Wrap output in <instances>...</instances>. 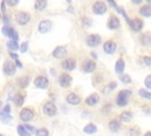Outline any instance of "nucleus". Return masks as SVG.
Returning <instances> with one entry per match:
<instances>
[{
	"label": "nucleus",
	"mask_w": 151,
	"mask_h": 136,
	"mask_svg": "<svg viewBox=\"0 0 151 136\" xmlns=\"http://www.w3.org/2000/svg\"><path fill=\"white\" fill-rule=\"evenodd\" d=\"M51 28H52V22L50 20H42V21H40V24H39V32L46 33Z\"/></svg>",
	"instance_id": "9b49d317"
},
{
	"label": "nucleus",
	"mask_w": 151,
	"mask_h": 136,
	"mask_svg": "<svg viewBox=\"0 0 151 136\" xmlns=\"http://www.w3.org/2000/svg\"><path fill=\"white\" fill-rule=\"evenodd\" d=\"M31 19V15L26 12H18L15 14V20L19 25H26Z\"/></svg>",
	"instance_id": "f03ea898"
},
{
	"label": "nucleus",
	"mask_w": 151,
	"mask_h": 136,
	"mask_svg": "<svg viewBox=\"0 0 151 136\" xmlns=\"http://www.w3.org/2000/svg\"><path fill=\"white\" fill-rule=\"evenodd\" d=\"M94 69H96V63L92 61V60H87L84 64V67H83V70L85 72H92V71H94Z\"/></svg>",
	"instance_id": "aec40b11"
},
{
	"label": "nucleus",
	"mask_w": 151,
	"mask_h": 136,
	"mask_svg": "<svg viewBox=\"0 0 151 136\" xmlns=\"http://www.w3.org/2000/svg\"><path fill=\"white\" fill-rule=\"evenodd\" d=\"M61 66H63V69H65L66 71H72V70L74 69V66H76V60L72 59V58H67L66 60L63 61Z\"/></svg>",
	"instance_id": "2eb2a0df"
},
{
	"label": "nucleus",
	"mask_w": 151,
	"mask_h": 136,
	"mask_svg": "<svg viewBox=\"0 0 151 136\" xmlns=\"http://www.w3.org/2000/svg\"><path fill=\"white\" fill-rule=\"evenodd\" d=\"M46 5H47L46 1H44V0H38V1H35L34 7H35L37 11H42V9L46 7Z\"/></svg>",
	"instance_id": "a878e982"
},
{
	"label": "nucleus",
	"mask_w": 151,
	"mask_h": 136,
	"mask_svg": "<svg viewBox=\"0 0 151 136\" xmlns=\"http://www.w3.org/2000/svg\"><path fill=\"white\" fill-rule=\"evenodd\" d=\"M84 132L87 134V135L96 134V132H97V127H96L93 123H88L87 125H85V128H84Z\"/></svg>",
	"instance_id": "412c9836"
},
{
	"label": "nucleus",
	"mask_w": 151,
	"mask_h": 136,
	"mask_svg": "<svg viewBox=\"0 0 151 136\" xmlns=\"http://www.w3.org/2000/svg\"><path fill=\"white\" fill-rule=\"evenodd\" d=\"M4 21H5V22H8V18H7V17H4Z\"/></svg>",
	"instance_id": "c03bdc74"
},
{
	"label": "nucleus",
	"mask_w": 151,
	"mask_h": 136,
	"mask_svg": "<svg viewBox=\"0 0 151 136\" xmlns=\"http://www.w3.org/2000/svg\"><path fill=\"white\" fill-rule=\"evenodd\" d=\"M124 69H125V61H124L123 59H118V60L116 61V67H114L116 72H117V73H123Z\"/></svg>",
	"instance_id": "4be33fe9"
},
{
	"label": "nucleus",
	"mask_w": 151,
	"mask_h": 136,
	"mask_svg": "<svg viewBox=\"0 0 151 136\" xmlns=\"http://www.w3.org/2000/svg\"><path fill=\"white\" fill-rule=\"evenodd\" d=\"M15 64H17V66H19V67H21V63H20L19 60H17V61H15Z\"/></svg>",
	"instance_id": "37998d69"
},
{
	"label": "nucleus",
	"mask_w": 151,
	"mask_h": 136,
	"mask_svg": "<svg viewBox=\"0 0 151 136\" xmlns=\"http://www.w3.org/2000/svg\"><path fill=\"white\" fill-rule=\"evenodd\" d=\"M130 26H131V28H132L133 31L138 32V31H140L142 27H143V21H142L140 19L134 18V19H132V20L130 21Z\"/></svg>",
	"instance_id": "f3484780"
},
{
	"label": "nucleus",
	"mask_w": 151,
	"mask_h": 136,
	"mask_svg": "<svg viewBox=\"0 0 151 136\" xmlns=\"http://www.w3.org/2000/svg\"><path fill=\"white\" fill-rule=\"evenodd\" d=\"M13 101H14V104H17L18 106H20V105H22V104H24V96H22V95H20V93H18V95H15V96H14Z\"/></svg>",
	"instance_id": "cd10ccee"
},
{
	"label": "nucleus",
	"mask_w": 151,
	"mask_h": 136,
	"mask_svg": "<svg viewBox=\"0 0 151 136\" xmlns=\"http://www.w3.org/2000/svg\"><path fill=\"white\" fill-rule=\"evenodd\" d=\"M145 86L147 88V89H151V75H149L146 78H145Z\"/></svg>",
	"instance_id": "c9c22d12"
},
{
	"label": "nucleus",
	"mask_w": 151,
	"mask_h": 136,
	"mask_svg": "<svg viewBox=\"0 0 151 136\" xmlns=\"http://www.w3.org/2000/svg\"><path fill=\"white\" fill-rule=\"evenodd\" d=\"M28 83H29V78L27 76H25V77H22V78L19 79V85L21 88H26L28 85Z\"/></svg>",
	"instance_id": "7c9ffc66"
},
{
	"label": "nucleus",
	"mask_w": 151,
	"mask_h": 136,
	"mask_svg": "<svg viewBox=\"0 0 151 136\" xmlns=\"http://www.w3.org/2000/svg\"><path fill=\"white\" fill-rule=\"evenodd\" d=\"M35 134L37 136H48V130L45 128H41V129H38Z\"/></svg>",
	"instance_id": "473e14b6"
},
{
	"label": "nucleus",
	"mask_w": 151,
	"mask_h": 136,
	"mask_svg": "<svg viewBox=\"0 0 151 136\" xmlns=\"http://www.w3.org/2000/svg\"><path fill=\"white\" fill-rule=\"evenodd\" d=\"M109 128H110L111 131L116 132V131L119 130V128H120V123H119L117 119H112V121H110V123H109Z\"/></svg>",
	"instance_id": "b1692460"
},
{
	"label": "nucleus",
	"mask_w": 151,
	"mask_h": 136,
	"mask_svg": "<svg viewBox=\"0 0 151 136\" xmlns=\"http://www.w3.org/2000/svg\"><path fill=\"white\" fill-rule=\"evenodd\" d=\"M2 34H5L6 37H8V38H11L12 40H14V41H17L18 40V33L14 31V28H12V27H9V26H4L2 27Z\"/></svg>",
	"instance_id": "39448f33"
},
{
	"label": "nucleus",
	"mask_w": 151,
	"mask_h": 136,
	"mask_svg": "<svg viewBox=\"0 0 151 136\" xmlns=\"http://www.w3.org/2000/svg\"><path fill=\"white\" fill-rule=\"evenodd\" d=\"M33 117H34V112L31 109H28V108H25V109H22L20 111V119L24 121V122H28Z\"/></svg>",
	"instance_id": "423d86ee"
},
{
	"label": "nucleus",
	"mask_w": 151,
	"mask_h": 136,
	"mask_svg": "<svg viewBox=\"0 0 151 136\" xmlns=\"http://www.w3.org/2000/svg\"><path fill=\"white\" fill-rule=\"evenodd\" d=\"M66 54H67V51H66V48L64 46H58L53 51V57H55V58H63Z\"/></svg>",
	"instance_id": "a211bd4d"
},
{
	"label": "nucleus",
	"mask_w": 151,
	"mask_h": 136,
	"mask_svg": "<svg viewBox=\"0 0 151 136\" xmlns=\"http://www.w3.org/2000/svg\"><path fill=\"white\" fill-rule=\"evenodd\" d=\"M120 80H122L123 83H130V82H131V78H130V76H127V75H123V76H120Z\"/></svg>",
	"instance_id": "f704fd0d"
},
{
	"label": "nucleus",
	"mask_w": 151,
	"mask_h": 136,
	"mask_svg": "<svg viewBox=\"0 0 151 136\" xmlns=\"http://www.w3.org/2000/svg\"><path fill=\"white\" fill-rule=\"evenodd\" d=\"M116 50H117V45H116V43H114V41L109 40V41H106V43L104 44V51H105L106 53L112 54V53H114V52H116Z\"/></svg>",
	"instance_id": "9d476101"
},
{
	"label": "nucleus",
	"mask_w": 151,
	"mask_h": 136,
	"mask_svg": "<svg viewBox=\"0 0 151 136\" xmlns=\"http://www.w3.org/2000/svg\"><path fill=\"white\" fill-rule=\"evenodd\" d=\"M7 4H8L9 6H15V5L18 4V1H7Z\"/></svg>",
	"instance_id": "a19ab883"
},
{
	"label": "nucleus",
	"mask_w": 151,
	"mask_h": 136,
	"mask_svg": "<svg viewBox=\"0 0 151 136\" xmlns=\"http://www.w3.org/2000/svg\"><path fill=\"white\" fill-rule=\"evenodd\" d=\"M71 83H72L71 76H68L67 73L60 75V77H59V84H60L63 88H68V86L71 85Z\"/></svg>",
	"instance_id": "6e6552de"
},
{
	"label": "nucleus",
	"mask_w": 151,
	"mask_h": 136,
	"mask_svg": "<svg viewBox=\"0 0 151 136\" xmlns=\"http://www.w3.org/2000/svg\"><path fill=\"white\" fill-rule=\"evenodd\" d=\"M92 11H93L94 14H98V15L104 14V13L106 12V5H105L103 1H97V2L93 4Z\"/></svg>",
	"instance_id": "20e7f679"
},
{
	"label": "nucleus",
	"mask_w": 151,
	"mask_h": 136,
	"mask_svg": "<svg viewBox=\"0 0 151 136\" xmlns=\"http://www.w3.org/2000/svg\"><path fill=\"white\" fill-rule=\"evenodd\" d=\"M107 26L110 30H118L119 26H120V22H119V19L117 17H110L109 19V22H107Z\"/></svg>",
	"instance_id": "ddd939ff"
},
{
	"label": "nucleus",
	"mask_w": 151,
	"mask_h": 136,
	"mask_svg": "<svg viewBox=\"0 0 151 136\" xmlns=\"http://www.w3.org/2000/svg\"><path fill=\"white\" fill-rule=\"evenodd\" d=\"M0 119L2 122H5V123H7V122H9L12 119V116L9 115V106L8 105H6L5 109L0 112Z\"/></svg>",
	"instance_id": "dca6fc26"
},
{
	"label": "nucleus",
	"mask_w": 151,
	"mask_h": 136,
	"mask_svg": "<svg viewBox=\"0 0 151 136\" xmlns=\"http://www.w3.org/2000/svg\"><path fill=\"white\" fill-rule=\"evenodd\" d=\"M9 56H11V58H13V59H15V60H18V54H15V53H13V52H11V53H9Z\"/></svg>",
	"instance_id": "ea45409f"
},
{
	"label": "nucleus",
	"mask_w": 151,
	"mask_h": 136,
	"mask_svg": "<svg viewBox=\"0 0 151 136\" xmlns=\"http://www.w3.org/2000/svg\"><path fill=\"white\" fill-rule=\"evenodd\" d=\"M81 25H83L85 28H87V27H90V26L92 25V21H91L90 18H84V19L81 20Z\"/></svg>",
	"instance_id": "72a5a7b5"
},
{
	"label": "nucleus",
	"mask_w": 151,
	"mask_h": 136,
	"mask_svg": "<svg viewBox=\"0 0 151 136\" xmlns=\"http://www.w3.org/2000/svg\"><path fill=\"white\" fill-rule=\"evenodd\" d=\"M66 101H67V103H68V104H71V105H78V104L80 103V97H79L78 95H76V93L71 92V93H68V95H67Z\"/></svg>",
	"instance_id": "f8f14e48"
},
{
	"label": "nucleus",
	"mask_w": 151,
	"mask_h": 136,
	"mask_svg": "<svg viewBox=\"0 0 151 136\" xmlns=\"http://www.w3.org/2000/svg\"><path fill=\"white\" fill-rule=\"evenodd\" d=\"M27 46H28L27 43H22V45H21V47H20V51H21L22 53L26 52V51H27Z\"/></svg>",
	"instance_id": "e433bc0d"
},
{
	"label": "nucleus",
	"mask_w": 151,
	"mask_h": 136,
	"mask_svg": "<svg viewBox=\"0 0 151 136\" xmlns=\"http://www.w3.org/2000/svg\"><path fill=\"white\" fill-rule=\"evenodd\" d=\"M139 13L143 15V17H151V6L150 5H144L140 7L139 9Z\"/></svg>",
	"instance_id": "5701e85b"
},
{
	"label": "nucleus",
	"mask_w": 151,
	"mask_h": 136,
	"mask_svg": "<svg viewBox=\"0 0 151 136\" xmlns=\"http://www.w3.org/2000/svg\"><path fill=\"white\" fill-rule=\"evenodd\" d=\"M34 85L39 89H46L48 86V80H47V78L40 76V77H37L34 79Z\"/></svg>",
	"instance_id": "1a4fd4ad"
},
{
	"label": "nucleus",
	"mask_w": 151,
	"mask_h": 136,
	"mask_svg": "<svg viewBox=\"0 0 151 136\" xmlns=\"http://www.w3.org/2000/svg\"><path fill=\"white\" fill-rule=\"evenodd\" d=\"M144 136H151V131H147V132H146Z\"/></svg>",
	"instance_id": "a18cd8bd"
},
{
	"label": "nucleus",
	"mask_w": 151,
	"mask_h": 136,
	"mask_svg": "<svg viewBox=\"0 0 151 136\" xmlns=\"http://www.w3.org/2000/svg\"><path fill=\"white\" fill-rule=\"evenodd\" d=\"M86 41H87V45L88 46H92L93 47V46H97L100 43V37L98 34H91V35L87 37Z\"/></svg>",
	"instance_id": "4468645a"
},
{
	"label": "nucleus",
	"mask_w": 151,
	"mask_h": 136,
	"mask_svg": "<svg viewBox=\"0 0 151 136\" xmlns=\"http://www.w3.org/2000/svg\"><path fill=\"white\" fill-rule=\"evenodd\" d=\"M131 95V91L129 90H122L119 93H118V97H117V105L118 106H125L127 105V99Z\"/></svg>",
	"instance_id": "f257e3e1"
},
{
	"label": "nucleus",
	"mask_w": 151,
	"mask_h": 136,
	"mask_svg": "<svg viewBox=\"0 0 151 136\" xmlns=\"http://www.w3.org/2000/svg\"><path fill=\"white\" fill-rule=\"evenodd\" d=\"M139 95H140L142 97L146 98V99H151V92H149L147 90H144V89L139 90Z\"/></svg>",
	"instance_id": "2f4dec72"
},
{
	"label": "nucleus",
	"mask_w": 151,
	"mask_h": 136,
	"mask_svg": "<svg viewBox=\"0 0 151 136\" xmlns=\"http://www.w3.org/2000/svg\"><path fill=\"white\" fill-rule=\"evenodd\" d=\"M5 8H6V2L2 1V2H1V12H2V13H5Z\"/></svg>",
	"instance_id": "58836bf2"
},
{
	"label": "nucleus",
	"mask_w": 151,
	"mask_h": 136,
	"mask_svg": "<svg viewBox=\"0 0 151 136\" xmlns=\"http://www.w3.org/2000/svg\"><path fill=\"white\" fill-rule=\"evenodd\" d=\"M140 41L144 45H149L151 43V34L150 33H143L140 35Z\"/></svg>",
	"instance_id": "393cba45"
},
{
	"label": "nucleus",
	"mask_w": 151,
	"mask_h": 136,
	"mask_svg": "<svg viewBox=\"0 0 151 136\" xmlns=\"http://www.w3.org/2000/svg\"><path fill=\"white\" fill-rule=\"evenodd\" d=\"M120 117H122V119H123L124 122H129V121L132 119V112H130V111H125V112L122 114Z\"/></svg>",
	"instance_id": "c756f323"
},
{
	"label": "nucleus",
	"mask_w": 151,
	"mask_h": 136,
	"mask_svg": "<svg viewBox=\"0 0 151 136\" xmlns=\"http://www.w3.org/2000/svg\"><path fill=\"white\" fill-rule=\"evenodd\" d=\"M6 46H7V48H8V50H11V51H15V50H18V48H19L18 43H17V41H14V40H9V41H7Z\"/></svg>",
	"instance_id": "bb28decb"
},
{
	"label": "nucleus",
	"mask_w": 151,
	"mask_h": 136,
	"mask_svg": "<svg viewBox=\"0 0 151 136\" xmlns=\"http://www.w3.org/2000/svg\"><path fill=\"white\" fill-rule=\"evenodd\" d=\"M42 111H44V114L47 115V116H54V115L57 114V108H55V105H54L52 102H47V103L44 104Z\"/></svg>",
	"instance_id": "7ed1b4c3"
},
{
	"label": "nucleus",
	"mask_w": 151,
	"mask_h": 136,
	"mask_svg": "<svg viewBox=\"0 0 151 136\" xmlns=\"http://www.w3.org/2000/svg\"><path fill=\"white\" fill-rule=\"evenodd\" d=\"M144 63L147 65V66H151V57H144Z\"/></svg>",
	"instance_id": "4c0bfd02"
},
{
	"label": "nucleus",
	"mask_w": 151,
	"mask_h": 136,
	"mask_svg": "<svg viewBox=\"0 0 151 136\" xmlns=\"http://www.w3.org/2000/svg\"><path fill=\"white\" fill-rule=\"evenodd\" d=\"M4 72L7 76H13L15 73V64L9 60H6L4 63Z\"/></svg>",
	"instance_id": "0eeeda50"
},
{
	"label": "nucleus",
	"mask_w": 151,
	"mask_h": 136,
	"mask_svg": "<svg viewBox=\"0 0 151 136\" xmlns=\"http://www.w3.org/2000/svg\"><path fill=\"white\" fill-rule=\"evenodd\" d=\"M0 136H4V135H0Z\"/></svg>",
	"instance_id": "49530a36"
},
{
	"label": "nucleus",
	"mask_w": 151,
	"mask_h": 136,
	"mask_svg": "<svg viewBox=\"0 0 151 136\" xmlns=\"http://www.w3.org/2000/svg\"><path fill=\"white\" fill-rule=\"evenodd\" d=\"M18 134H19V136H31V132H28L24 125L18 127Z\"/></svg>",
	"instance_id": "c85d7f7f"
},
{
	"label": "nucleus",
	"mask_w": 151,
	"mask_h": 136,
	"mask_svg": "<svg viewBox=\"0 0 151 136\" xmlns=\"http://www.w3.org/2000/svg\"><path fill=\"white\" fill-rule=\"evenodd\" d=\"M98 101H99V96L97 95V93H92V95H90L87 98H86V104L87 105H90V106H92V105H96L97 103H98Z\"/></svg>",
	"instance_id": "6ab92c4d"
},
{
	"label": "nucleus",
	"mask_w": 151,
	"mask_h": 136,
	"mask_svg": "<svg viewBox=\"0 0 151 136\" xmlns=\"http://www.w3.org/2000/svg\"><path fill=\"white\" fill-rule=\"evenodd\" d=\"M116 86H117V83H116V82H113V83L110 84V89H114Z\"/></svg>",
	"instance_id": "79ce46f5"
}]
</instances>
